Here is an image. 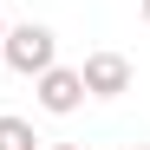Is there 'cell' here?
I'll return each instance as SVG.
<instances>
[{"instance_id":"cell-1","label":"cell","mask_w":150,"mask_h":150,"mask_svg":"<svg viewBox=\"0 0 150 150\" xmlns=\"http://www.w3.org/2000/svg\"><path fill=\"white\" fill-rule=\"evenodd\" d=\"M52 59H59V33H52V26H39V20H26V26H7V33H0V65H7V72L39 79Z\"/></svg>"},{"instance_id":"cell-2","label":"cell","mask_w":150,"mask_h":150,"mask_svg":"<svg viewBox=\"0 0 150 150\" xmlns=\"http://www.w3.org/2000/svg\"><path fill=\"white\" fill-rule=\"evenodd\" d=\"M79 79H85V98H124L131 91V59L124 52H85Z\"/></svg>"},{"instance_id":"cell-3","label":"cell","mask_w":150,"mask_h":150,"mask_svg":"<svg viewBox=\"0 0 150 150\" xmlns=\"http://www.w3.org/2000/svg\"><path fill=\"white\" fill-rule=\"evenodd\" d=\"M85 105V79H79V72H72V65H46L39 72V111H52V117H72V111H79Z\"/></svg>"},{"instance_id":"cell-4","label":"cell","mask_w":150,"mask_h":150,"mask_svg":"<svg viewBox=\"0 0 150 150\" xmlns=\"http://www.w3.org/2000/svg\"><path fill=\"white\" fill-rule=\"evenodd\" d=\"M0 150H39L33 124H26V117H13V111H0Z\"/></svg>"},{"instance_id":"cell-5","label":"cell","mask_w":150,"mask_h":150,"mask_svg":"<svg viewBox=\"0 0 150 150\" xmlns=\"http://www.w3.org/2000/svg\"><path fill=\"white\" fill-rule=\"evenodd\" d=\"M46 150H79V144H46Z\"/></svg>"},{"instance_id":"cell-6","label":"cell","mask_w":150,"mask_h":150,"mask_svg":"<svg viewBox=\"0 0 150 150\" xmlns=\"http://www.w3.org/2000/svg\"><path fill=\"white\" fill-rule=\"evenodd\" d=\"M144 20H150V0H144Z\"/></svg>"},{"instance_id":"cell-7","label":"cell","mask_w":150,"mask_h":150,"mask_svg":"<svg viewBox=\"0 0 150 150\" xmlns=\"http://www.w3.org/2000/svg\"><path fill=\"white\" fill-rule=\"evenodd\" d=\"M131 150H150V144H131Z\"/></svg>"},{"instance_id":"cell-8","label":"cell","mask_w":150,"mask_h":150,"mask_svg":"<svg viewBox=\"0 0 150 150\" xmlns=\"http://www.w3.org/2000/svg\"><path fill=\"white\" fill-rule=\"evenodd\" d=\"M0 33H7V20H0Z\"/></svg>"}]
</instances>
